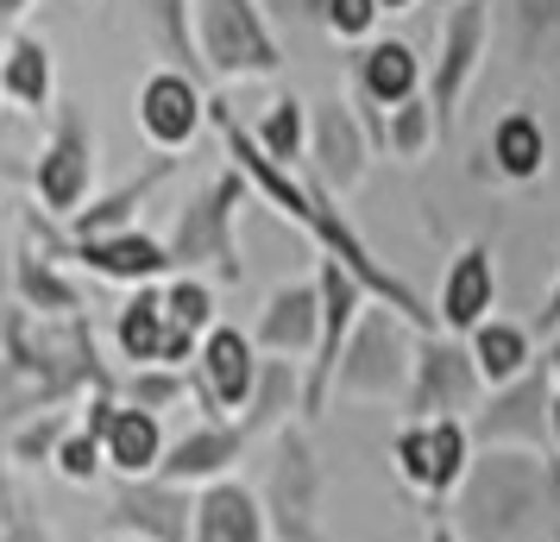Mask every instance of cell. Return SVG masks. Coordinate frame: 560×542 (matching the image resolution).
<instances>
[{"label": "cell", "instance_id": "obj_1", "mask_svg": "<svg viewBox=\"0 0 560 542\" xmlns=\"http://www.w3.org/2000/svg\"><path fill=\"white\" fill-rule=\"evenodd\" d=\"M548 511V454L485 448L454 492V530L466 542H516Z\"/></svg>", "mask_w": 560, "mask_h": 542}, {"label": "cell", "instance_id": "obj_2", "mask_svg": "<svg viewBox=\"0 0 560 542\" xmlns=\"http://www.w3.org/2000/svg\"><path fill=\"white\" fill-rule=\"evenodd\" d=\"M485 379L472 347H459L447 335H422L416 341V372H409V397H404V423H434V416H472L485 411Z\"/></svg>", "mask_w": 560, "mask_h": 542}, {"label": "cell", "instance_id": "obj_3", "mask_svg": "<svg viewBox=\"0 0 560 542\" xmlns=\"http://www.w3.org/2000/svg\"><path fill=\"white\" fill-rule=\"evenodd\" d=\"M409 372H416V347H404L397 322L384 310H365L353 341H347V354H340L334 385L347 391V397H390V404H404Z\"/></svg>", "mask_w": 560, "mask_h": 542}, {"label": "cell", "instance_id": "obj_4", "mask_svg": "<svg viewBox=\"0 0 560 542\" xmlns=\"http://www.w3.org/2000/svg\"><path fill=\"white\" fill-rule=\"evenodd\" d=\"M548 411H555V372H548V360H535L516 385L485 397V411L472 416V441L479 448L548 454Z\"/></svg>", "mask_w": 560, "mask_h": 542}, {"label": "cell", "instance_id": "obj_5", "mask_svg": "<svg viewBox=\"0 0 560 542\" xmlns=\"http://www.w3.org/2000/svg\"><path fill=\"white\" fill-rule=\"evenodd\" d=\"M315 290H322V341H315V360H308V379H303V416L328 411L340 354H347V341H353V310H359V297H365V285H359L340 258H322Z\"/></svg>", "mask_w": 560, "mask_h": 542}, {"label": "cell", "instance_id": "obj_6", "mask_svg": "<svg viewBox=\"0 0 560 542\" xmlns=\"http://www.w3.org/2000/svg\"><path fill=\"white\" fill-rule=\"evenodd\" d=\"M233 208H240V177L208 183L202 196L183 208L177 240H171V265H202V258H214L221 278H240V258H233Z\"/></svg>", "mask_w": 560, "mask_h": 542}, {"label": "cell", "instance_id": "obj_7", "mask_svg": "<svg viewBox=\"0 0 560 542\" xmlns=\"http://www.w3.org/2000/svg\"><path fill=\"white\" fill-rule=\"evenodd\" d=\"M202 51L214 70H278V45L265 38L253 0H202Z\"/></svg>", "mask_w": 560, "mask_h": 542}, {"label": "cell", "instance_id": "obj_8", "mask_svg": "<svg viewBox=\"0 0 560 542\" xmlns=\"http://www.w3.org/2000/svg\"><path fill=\"white\" fill-rule=\"evenodd\" d=\"M208 411H246L258 391V360H253V341L240 328H214L202 341V379H196Z\"/></svg>", "mask_w": 560, "mask_h": 542}, {"label": "cell", "instance_id": "obj_9", "mask_svg": "<svg viewBox=\"0 0 560 542\" xmlns=\"http://www.w3.org/2000/svg\"><path fill=\"white\" fill-rule=\"evenodd\" d=\"M491 303H498L491 253H485V246H466V253L447 265V285L434 297V322H441L447 335H472L479 322H491Z\"/></svg>", "mask_w": 560, "mask_h": 542}, {"label": "cell", "instance_id": "obj_10", "mask_svg": "<svg viewBox=\"0 0 560 542\" xmlns=\"http://www.w3.org/2000/svg\"><path fill=\"white\" fill-rule=\"evenodd\" d=\"M38 196H45L57 215H70V208L89 196V127H82L77 107L57 120L51 152L38 158Z\"/></svg>", "mask_w": 560, "mask_h": 542}, {"label": "cell", "instance_id": "obj_11", "mask_svg": "<svg viewBox=\"0 0 560 542\" xmlns=\"http://www.w3.org/2000/svg\"><path fill=\"white\" fill-rule=\"evenodd\" d=\"M139 127L152 132L158 146H183L189 132L202 127V95H196V82L177 77V70H164L139 89Z\"/></svg>", "mask_w": 560, "mask_h": 542}, {"label": "cell", "instance_id": "obj_12", "mask_svg": "<svg viewBox=\"0 0 560 542\" xmlns=\"http://www.w3.org/2000/svg\"><path fill=\"white\" fill-rule=\"evenodd\" d=\"M315 341H322V290L283 285L271 297L265 322H258V347H271V354H308Z\"/></svg>", "mask_w": 560, "mask_h": 542}, {"label": "cell", "instance_id": "obj_13", "mask_svg": "<svg viewBox=\"0 0 560 542\" xmlns=\"http://www.w3.org/2000/svg\"><path fill=\"white\" fill-rule=\"evenodd\" d=\"M196 542H265V505L246 486H208L196 498Z\"/></svg>", "mask_w": 560, "mask_h": 542}, {"label": "cell", "instance_id": "obj_14", "mask_svg": "<svg viewBox=\"0 0 560 542\" xmlns=\"http://www.w3.org/2000/svg\"><path fill=\"white\" fill-rule=\"evenodd\" d=\"M315 498H322V473H315V454L303 448V436L283 441L278 461V517L290 542H315Z\"/></svg>", "mask_w": 560, "mask_h": 542}, {"label": "cell", "instance_id": "obj_15", "mask_svg": "<svg viewBox=\"0 0 560 542\" xmlns=\"http://www.w3.org/2000/svg\"><path fill=\"white\" fill-rule=\"evenodd\" d=\"M472 360H479L485 385L504 391V385H516V379L535 366V335L523 328V322L491 315V322H479V328H472Z\"/></svg>", "mask_w": 560, "mask_h": 542}, {"label": "cell", "instance_id": "obj_16", "mask_svg": "<svg viewBox=\"0 0 560 542\" xmlns=\"http://www.w3.org/2000/svg\"><path fill=\"white\" fill-rule=\"evenodd\" d=\"M240 448H246V429L240 423H208L196 436H183L171 454H164V480L183 486V480H214L221 466L240 461Z\"/></svg>", "mask_w": 560, "mask_h": 542}, {"label": "cell", "instance_id": "obj_17", "mask_svg": "<svg viewBox=\"0 0 560 542\" xmlns=\"http://www.w3.org/2000/svg\"><path fill=\"white\" fill-rule=\"evenodd\" d=\"M315 158H322V183H328V189H347V183H359V171H365V146H359L353 114L340 102H328L315 114Z\"/></svg>", "mask_w": 560, "mask_h": 542}, {"label": "cell", "instance_id": "obj_18", "mask_svg": "<svg viewBox=\"0 0 560 542\" xmlns=\"http://www.w3.org/2000/svg\"><path fill=\"white\" fill-rule=\"evenodd\" d=\"M107 461L120 473H152L164 466V429H158V411H114V429H107Z\"/></svg>", "mask_w": 560, "mask_h": 542}, {"label": "cell", "instance_id": "obj_19", "mask_svg": "<svg viewBox=\"0 0 560 542\" xmlns=\"http://www.w3.org/2000/svg\"><path fill=\"white\" fill-rule=\"evenodd\" d=\"M82 258L102 278H158L171 265V246H158L145 233H107V240H82Z\"/></svg>", "mask_w": 560, "mask_h": 542}, {"label": "cell", "instance_id": "obj_20", "mask_svg": "<svg viewBox=\"0 0 560 542\" xmlns=\"http://www.w3.org/2000/svg\"><path fill=\"white\" fill-rule=\"evenodd\" d=\"M479 32H485L479 7H459L454 20H447V64L434 77V114L441 120L454 114V95H459V82H466V70H472V51H479Z\"/></svg>", "mask_w": 560, "mask_h": 542}, {"label": "cell", "instance_id": "obj_21", "mask_svg": "<svg viewBox=\"0 0 560 542\" xmlns=\"http://www.w3.org/2000/svg\"><path fill=\"white\" fill-rule=\"evenodd\" d=\"M491 158H498V171L516 183H529L541 171V158H548V132L535 127L529 114H504L498 132H491Z\"/></svg>", "mask_w": 560, "mask_h": 542}, {"label": "cell", "instance_id": "obj_22", "mask_svg": "<svg viewBox=\"0 0 560 542\" xmlns=\"http://www.w3.org/2000/svg\"><path fill=\"white\" fill-rule=\"evenodd\" d=\"M164 335H171L164 297H158V290H139L127 310H120V347H127V360L158 366V354H164Z\"/></svg>", "mask_w": 560, "mask_h": 542}, {"label": "cell", "instance_id": "obj_23", "mask_svg": "<svg viewBox=\"0 0 560 542\" xmlns=\"http://www.w3.org/2000/svg\"><path fill=\"white\" fill-rule=\"evenodd\" d=\"M120 511H127V523L152 530L158 542H189V523H196V505H183L177 492H139Z\"/></svg>", "mask_w": 560, "mask_h": 542}, {"label": "cell", "instance_id": "obj_24", "mask_svg": "<svg viewBox=\"0 0 560 542\" xmlns=\"http://www.w3.org/2000/svg\"><path fill=\"white\" fill-rule=\"evenodd\" d=\"M0 77H7V89H13L26 107H38L45 95H51V51H45L38 38H13V51H7V64H0Z\"/></svg>", "mask_w": 560, "mask_h": 542}, {"label": "cell", "instance_id": "obj_25", "mask_svg": "<svg viewBox=\"0 0 560 542\" xmlns=\"http://www.w3.org/2000/svg\"><path fill=\"white\" fill-rule=\"evenodd\" d=\"M164 171H171V158H158V164H152V171H145L139 183H127V189H114V196H107L102 208H89V215H77V233H82V240H107L114 228H127V215H132L139 203H145V189H152V183L164 177Z\"/></svg>", "mask_w": 560, "mask_h": 542}, {"label": "cell", "instance_id": "obj_26", "mask_svg": "<svg viewBox=\"0 0 560 542\" xmlns=\"http://www.w3.org/2000/svg\"><path fill=\"white\" fill-rule=\"evenodd\" d=\"M390 461H397V480H404L409 492L429 498V486H434V436H429V423H404V429L390 436Z\"/></svg>", "mask_w": 560, "mask_h": 542}, {"label": "cell", "instance_id": "obj_27", "mask_svg": "<svg viewBox=\"0 0 560 542\" xmlns=\"http://www.w3.org/2000/svg\"><path fill=\"white\" fill-rule=\"evenodd\" d=\"M365 89L378 102H409V89H416V51L409 45H378V51L365 57Z\"/></svg>", "mask_w": 560, "mask_h": 542}, {"label": "cell", "instance_id": "obj_28", "mask_svg": "<svg viewBox=\"0 0 560 542\" xmlns=\"http://www.w3.org/2000/svg\"><path fill=\"white\" fill-rule=\"evenodd\" d=\"M258 146L278 158V164L303 158V107H296V102H278V107H271V120L258 127Z\"/></svg>", "mask_w": 560, "mask_h": 542}, {"label": "cell", "instance_id": "obj_29", "mask_svg": "<svg viewBox=\"0 0 560 542\" xmlns=\"http://www.w3.org/2000/svg\"><path fill=\"white\" fill-rule=\"evenodd\" d=\"M164 315H171V328H189V335H202L208 315H214V297H208V285L183 278V285H171V297H164Z\"/></svg>", "mask_w": 560, "mask_h": 542}, {"label": "cell", "instance_id": "obj_30", "mask_svg": "<svg viewBox=\"0 0 560 542\" xmlns=\"http://www.w3.org/2000/svg\"><path fill=\"white\" fill-rule=\"evenodd\" d=\"M290 385H296V379H290V366H271V372H258V391H253V416H246L240 429L253 436V429H265V423H278V416H283V404H290Z\"/></svg>", "mask_w": 560, "mask_h": 542}, {"label": "cell", "instance_id": "obj_31", "mask_svg": "<svg viewBox=\"0 0 560 542\" xmlns=\"http://www.w3.org/2000/svg\"><path fill=\"white\" fill-rule=\"evenodd\" d=\"M390 146H397L404 158H416L422 146H429V114H422L416 102H404V114L390 120Z\"/></svg>", "mask_w": 560, "mask_h": 542}, {"label": "cell", "instance_id": "obj_32", "mask_svg": "<svg viewBox=\"0 0 560 542\" xmlns=\"http://www.w3.org/2000/svg\"><path fill=\"white\" fill-rule=\"evenodd\" d=\"M372 13H378V0H328V26L340 38H359V32L372 26Z\"/></svg>", "mask_w": 560, "mask_h": 542}, {"label": "cell", "instance_id": "obj_33", "mask_svg": "<svg viewBox=\"0 0 560 542\" xmlns=\"http://www.w3.org/2000/svg\"><path fill=\"white\" fill-rule=\"evenodd\" d=\"M95 466H102V441L95 436H70L63 441V473H70V480H95Z\"/></svg>", "mask_w": 560, "mask_h": 542}, {"label": "cell", "instance_id": "obj_34", "mask_svg": "<svg viewBox=\"0 0 560 542\" xmlns=\"http://www.w3.org/2000/svg\"><path fill=\"white\" fill-rule=\"evenodd\" d=\"M555 322H560V278H555V290H548V303H541V322H535V328L555 335Z\"/></svg>", "mask_w": 560, "mask_h": 542}, {"label": "cell", "instance_id": "obj_35", "mask_svg": "<svg viewBox=\"0 0 560 542\" xmlns=\"http://www.w3.org/2000/svg\"><path fill=\"white\" fill-rule=\"evenodd\" d=\"M548 511L560 517V461H555V454H548Z\"/></svg>", "mask_w": 560, "mask_h": 542}, {"label": "cell", "instance_id": "obj_36", "mask_svg": "<svg viewBox=\"0 0 560 542\" xmlns=\"http://www.w3.org/2000/svg\"><path fill=\"white\" fill-rule=\"evenodd\" d=\"M548 454L560 461V391H555V411H548Z\"/></svg>", "mask_w": 560, "mask_h": 542}, {"label": "cell", "instance_id": "obj_37", "mask_svg": "<svg viewBox=\"0 0 560 542\" xmlns=\"http://www.w3.org/2000/svg\"><path fill=\"white\" fill-rule=\"evenodd\" d=\"M429 542H466V537H459L447 517H434V523H429Z\"/></svg>", "mask_w": 560, "mask_h": 542}, {"label": "cell", "instance_id": "obj_38", "mask_svg": "<svg viewBox=\"0 0 560 542\" xmlns=\"http://www.w3.org/2000/svg\"><path fill=\"white\" fill-rule=\"evenodd\" d=\"M541 360H548V372H555V391H560V341H548V354H541Z\"/></svg>", "mask_w": 560, "mask_h": 542}, {"label": "cell", "instance_id": "obj_39", "mask_svg": "<svg viewBox=\"0 0 560 542\" xmlns=\"http://www.w3.org/2000/svg\"><path fill=\"white\" fill-rule=\"evenodd\" d=\"M20 7H32V0H0V20H13Z\"/></svg>", "mask_w": 560, "mask_h": 542}, {"label": "cell", "instance_id": "obj_40", "mask_svg": "<svg viewBox=\"0 0 560 542\" xmlns=\"http://www.w3.org/2000/svg\"><path fill=\"white\" fill-rule=\"evenodd\" d=\"M378 7H409V0H378Z\"/></svg>", "mask_w": 560, "mask_h": 542}, {"label": "cell", "instance_id": "obj_41", "mask_svg": "<svg viewBox=\"0 0 560 542\" xmlns=\"http://www.w3.org/2000/svg\"><path fill=\"white\" fill-rule=\"evenodd\" d=\"M0 89H7V77H0Z\"/></svg>", "mask_w": 560, "mask_h": 542}]
</instances>
